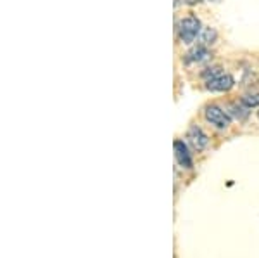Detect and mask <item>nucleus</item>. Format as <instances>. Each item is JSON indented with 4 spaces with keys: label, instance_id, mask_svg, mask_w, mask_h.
Returning <instances> with one entry per match:
<instances>
[{
    "label": "nucleus",
    "instance_id": "1",
    "mask_svg": "<svg viewBox=\"0 0 259 258\" xmlns=\"http://www.w3.org/2000/svg\"><path fill=\"white\" fill-rule=\"evenodd\" d=\"M200 30H202V24L195 16H189L178 23V36L183 44H192L199 36Z\"/></svg>",
    "mask_w": 259,
    "mask_h": 258
},
{
    "label": "nucleus",
    "instance_id": "2",
    "mask_svg": "<svg viewBox=\"0 0 259 258\" xmlns=\"http://www.w3.org/2000/svg\"><path fill=\"white\" fill-rule=\"evenodd\" d=\"M204 115H206L207 122H209L211 125H214V127H218V128H228L230 116L225 113V111L221 109L220 106H214V104H211V106L206 107Z\"/></svg>",
    "mask_w": 259,
    "mask_h": 258
},
{
    "label": "nucleus",
    "instance_id": "3",
    "mask_svg": "<svg viewBox=\"0 0 259 258\" xmlns=\"http://www.w3.org/2000/svg\"><path fill=\"white\" fill-rule=\"evenodd\" d=\"M233 85H235V82H233L232 75H223V73L206 82V89L211 90V92H228Z\"/></svg>",
    "mask_w": 259,
    "mask_h": 258
},
{
    "label": "nucleus",
    "instance_id": "4",
    "mask_svg": "<svg viewBox=\"0 0 259 258\" xmlns=\"http://www.w3.org/2000/svg\"><path fill=\"white\" fill-rule=\"evenodd\" d=\"M187 139H189L190 145L195 149V151H202V149L207 145V135L200 130L197 125H194V127L189 128V132H187Z\"/></svg>",
    "mask_w": 259,
    "mask_h": 258
},
{
    "label": "nucleus",
    "instance_id": "5",
    "mask_svg": "<svg viewBox=\"0 0 259 258\" xmlns=\"http://www.w3.org/2000/svg\"><path fill=\"white\" fill-rule=\"evenodd\" d=\"M175 158H177L178 165L183 168H192V156L187 149V144L183 140H175Z\"/></svg>",
    "mask_w": 259,
    "mask_h": 258
},
{
    "label": "nucleus",
    "instance_id": "6",
    "mask_svg": "<svg viewBox=\"0 0 259 258\" xmlns=\"http://www.w3.org/2000/svg\"><path fill=\"white\" fill-rule=\"evenodd\" d=\"M206 59H209V51L206 49V45H197V47H194L185 57L187 62H200Z\"/></svg>",
    "mask_w": 259,
    "mask_h": 258
},
{
    "label": "nucleus",
    "instance_id": "7",
    "mask_svg": "<svg viewBox=\"0 0 259 258\" xmlns=\"http://www.w3.org/2000/svg\"><path fill=\"white\" fill-rule=\"evenodd\" d=\"M242 104L247 107H259V94H247L242 97Z\"/></svg>",
    "mask_w": 259,
    "mask_h": 258
},
{
    "label": "nucleus",
    "instance_id": "8",
    "mask_svg": "<svg viewBox=\"0 0 259 258\" xmlns=\"http://www.w3.org/2000/svg\"><path fill=\"white\" fill-rule=\"evenodd\" d=\"M232 109H233V115L237 116V118L239 120H245L249 116V107L247 106H244V104H242V106H237V104H232Z\"/></svg>",
    "mask_w": 259,
    "mask_h": 258
},
{
    "label": "nucleus",
    "instance_id": "9",
    "mask_svg": "<svg viewBox=\"0 0 259 258\" xmlns=\"http://www.w3.org/2000/svg\"><path fill=\"white\" fill-rule=\"evenodd\" d=\"M216 39V31L214 30H206L204 31V35H202V45H207V44H212V40Z\"/></svg>",
    "mask_w": 259,
    "mask_h": 258
},
{
    "label": "nucleus",
    "instance_id": "10",
    "mask_svg": "<svg viewBox=\"0 0 259 258\" xmlns=\"http://www.w3.org/2000/svg\"><path fill=\"white\" fill-rule=\"evenodd\" d=\"M185 4H189V6H195V4H199L200 0H183Z\"/></svg>",
    "mask_w": 259,
    "mask_h": 258
}]
</instances>
